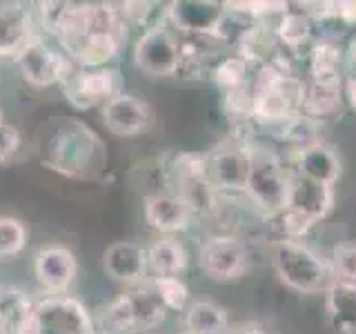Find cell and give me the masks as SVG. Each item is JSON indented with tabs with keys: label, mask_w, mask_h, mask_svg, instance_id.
Here are the masks:
<instances>
[{
	"label": "cell",
	"mask_w": 356,
	"mask_h": 334,
	"mask_svg": "<svg viewBox=\"0 0 356 334\" xmlns=\"http://www.w3.org/2000/svg\"><path fill=\"white\" fill-rule=\"evenodd\" d=\"M40 161L60 176L89 181L105 172L107 148L83 120L63 118L51 125V132L42 138Z\"/></svg>",
	"instance_id": "6da1fadb"
},
{
	"label": "cell",
	"mask_w": 356,
	"mask_h": 334,
	"mask_svg": "<svg viewBox=\"0 0 356 334\" xmlns=\"http://www.w3.org/2000/svg\"><path fill=\"white\" fill-rule=\"evenodd\" d=\"M129 25L120 14L118 3H89L87 27L83 36L63 49L76 67L98 70L118 58L127 42Z\"/></svg>",
	"instance_id": "7a4b0ae2"
},
{
	"label": "cell",
	"mask_w": 356,
	"mask_h": 334,
	"mask_svg": "<svg viewBox=\"0 0 356 334\" xmlns=\"http://www.w3.org/2000/svg\"><path fill=\"white\" fill-rule=\"evenodd\" d=\"M167 308L149 281L129 287L94 317L96 334H143L159 328Z\"/></svg>",
	"instance_id": "3957f363"
},
{
	"label": "cell",
	"mask_w": 356,
	"mask_h": 334,
	"mask_svg": "<svg viewBox=\"0 0 356 334\" xmlns=\"http://www.w3.org/2000/svg\"><path fill=\"white\" fill-rule=\"evenodd\" d=\"M272 265L281 283L300 294H318L334 283L330 261L296 239H281L272 248Z\"/></svg>",
	"instance_id": "277c9868"
},
{
	"label": "cell",
	"mask_w": 356,
	"mask_h": 334,
	"mask_svg": "<svg viewBox=\"0 0 356 334\" xmlns=\"http://www.w3.org/2000/svg\"><path fill=\"white\" fill-rule=\"evenodd\" d=\"M250 174L245 194L267 216H281L287 203L289 170L278 159L276 152L263 145H248Z\"/></svg>",
	"instance_id": "5b68a950"
},
{
	"label": "cell",
	"mask_w": 356,
	"mask_h": 334,
	"mask_svg": "<svg viewBox=\"0 0 356 334\" xmlns=\"http://www.w3.org/2000/svg\"><path fill=\"white\" fill-rule=\"evenodd\" d=\"M334 207V187L309 181L289 172L287 203L283 209V232L285 239H298L325 218Z\"/></svg>",
	"instance_id": "8992f818"
},
{
	"label": "cell",
	"mask_w": 356,
	"mask_h": 334,
	"mask_svg": "<svg viewBox=\"0 0 356 334\" xmlns=\"http://www.w3.org/2000/svg\"><path fill=\"white\" fill-rule=\"evenodd\" d=\"M14 63L22 81L36 89H47L54 85L60 87L74 70V63L67 58V54L42 33H36L18 51Z\"/></svg>",
	"instance_id": "52a82bcc"
},
{
	"label": "cell",
	"mask_w": 356,
	"mask_h": 334,
	"mask_svg": "<svg viewBox=\"0 0 356 334\" xmlns=\"http://www.w3.org/2000/svg\"><path fill=\"white\" fill-rule=\"evenodd\" d=\"M131 61L140 74L149 78L178 76V65H181L178 33L165 20L149 25L134 42Z\"/></svg>",
	"instance_id": "ba28073f"
},
{
	"label": "cell",
	"mask_w": 356,
	"mask_h": 334,
	"mask_svg": "<svg viewBox=\"0 0 356 334\" xmlns=\"http://www.w3.org/2000/svg\"><path fill=\"white\" fill-rule=\"evenodd\" d=\"M63 94L74 109L87 111V109H103L111 98L125 92L122 87V74L118 67H98V70H85L76 67L65 78Z\"/></svg>",
	"instance_id": "9c48e42d"
},
{
	"label": "cell",
	"mask_w": 356,
	"mask_h": 334,
	"mask_svg": "<svg viewBox=\"0 0 356 334\" xmlns=\"http://www.w3.org/2000/svg\"><path fill=\"white\" fill-rule=\"evenodd\" d=\"M36 334H96L94 315L72 294H42L36 299Z\"/></svg>",
	"instance_id": "30bf717a"
},
{
	"label": "cell",
	"mask_w": 356,
	"mask_h": 334,
	"mask_svg": "<svg viewBox=\"0 0 356 334\" xmlns=\"http://www.w3.org/2000/svg\"><path fill=\"white\" fill-rule=\"evenodd\" d=\"M227 11L220 3L207 0H176L163 11V20L183 36H218L222 38ZM225 40V38H222Z\"/></svg>",
	"instance_id": "8fae6325"
},
{
	"label": "cell",
	"mask_w": 356,
	"mask_h": 334,
	"mask_svg": "<svg viewBox=\"0 0 356 334\" xmlns=\"http://www.w3.org/2000/svg\"><path fill=\"white\" fill-rule=\"evenodd\" d=\"M198 265L216 283L238 281L250 265L248 248L234 237H209L200 243Z\"/></svg>",
	"instance_id": "7c38bea8"
},
{
	"label": "cell",
	"mask_w": 356,
	"mask_h": 334,
	"mask_svg": "<svg viewBox=\"0 0 356 334\" xmlns=\"http://www.w3.org/2000/svg\"><path fill=\"white\" fill-rule=\"evenodd\" d=\"M103 125L118 138H136L154 127V109L145 98L120 92L100 109Z\"/></svg>",
	"instance_id": "4fadbf2b"
},
{
	"label": "cell",
	"mask_w": 356,
	"mask_h": 334,
	"mask_svg": "<svg viewBox=\"0 0 356 334\" xmlns=\"http://www.w3.org/2000/svg\"><path fill=\"white\" fill-rule=\"evenodd\" d=\"M33 276L44 294H67L78 276L76 254L63 243H49L33 254Z\"/></svg>",
	"instance_id": "5bb4252c"
},
{
	"label": "cell",
	"mask_w": 356,
	"mask_h": 334,
	"mask_svg": "<svg viewBox=\"0 0 356 334\" xmlns=\"http://www.w3.org/2000/svg\"><path fill=\"white\" fill-rule=\"evenodd\" d=\"M250 174L248 145L225 143L205 156V176L216 192H245Z\"/></svg>",
	"instance_id": "9a60e30c"
},
{
	"label": "cell",
	"mask_w": 356,
	"mask_h": 334,
	"mask_svg": "<svg viewBox=\"0 0 356 334\" xmlns=\"http://www.w3.org/2000/svg\"><path fill=\"white\" fill-rule=\"evenodd\" d=\"M103 270L111 281L122 285H140L149 281L147 248L134 241H116L103 252Z\"/></svg>",
	"instance_id": "2e32d148"
},
{
	"label": "cell",
	"mask_w": 356,
	"mask_h": 334,
	"mask_svg": "<svg viewBox=\"0 0 356 334\" xmlns=\"http://www.w3.org/2000/svg\"><path fill=\"white\" fill-rule=\"evenodd\" d=\"M143 216L145 223L161 237H174L178 232H185L194 218L192 209L176 192L149 194L143 203Z\"/></svg>",
	"instance_id": "e0dca14e"
},
{
	"label": "cell",
	"mask_w": 356,
	"mask_h": 334,
	"mask_svg": "<svg viewBox=\"0 0 356 334\" xmlns=\"http://www.w3.org/2000/svg\"><path fill=\"white\" fill-rule=\"evenodd\" d=\"M36 33V14L29 5L0 3V58L14 61Z\"/></svg>",
	"instance_id": "ac0fdd59"
},
{
	"label": "cell",
	"mask_w": 356,
	"mask_h": 334,
	"mask_svg": "<svg viewBox=\"0 0 356 334\" xmlns=\"http://www.w3.org/2000/svg\"><path fill=\"white\" fill-rule=\"evenodd\" d=\"M222 42L225 40L218 36H183V33H178V49H181L178 74L187 78L211 76L220 63Z\"/></svg>",
	"instance_id": "d6986e66"
},
{
	"label": "cell",
	"mask_w": 356,
	"mask_h": 334,
	"mask_svg": "<svg viewBox=\"0 0 356 334\" xmlns=\"http://www.w3.org/2000/svg\"><path fill=\"white\" fill-rule=\"evenodd\" d=\"M292 161H294V167L289 172L309 178V181L323 183V185H332V187L339 181V176L343 172L337 150L321 141L314 145H307L303 150H296L292 154Z\"/></svg>",
	"instance_id": "ffe728a7"
},
{
	"label": "cell",
	"mask_w": 356,
	"mask_h": 334,
	"mask_svg": "<svg viewBox=\"0 0 356 334\" xmlns=\"http://www.w3.org/2000/svg\"><path fill=\"white\" fill-rule=\"evenodd\" d=\"M323 294L330 326L339 334H356V283L334 281Z\"/></svg>",
	"instance_id": "44dd1931"
},
{
	"label": "cell",
	"mask_w": 356,
	"mask_h": 334,
	"mask_svg": "<svg viewBox=\"0 0 356 334\" xmlns=\"http://www.w3.org/2000/svg\"><path fill=\"white\" fill-rule=\"evenodd\" d=\"M189 265V254L185 245L174 237H161L147 248V270L149 278L181 276Z\"/></svg>",
	"instance_id": "7402d4cb"
},
{
	"label": "cell",
	"mask_w": 356,
	"mask_h": 334,
	"mask_svg": "<svg viewBox=\"0 0 356 334\" xmlns=\"http://www.w3.org/2000/svg\"><path fill=\"white\" fill-rule=\"evenodd\" d=\"M343 100V81H312L305 85L303 103H300V114L321 120L341 109Z\"/></svg>",
	"instance_id": "603a6c76"
},
{
	"label": "cell",
	"mask_w": 356,
	"mask_h": 334,
	"mask_svg": "<svg viewBox=\"0 0 356 334\" xmlns=\"http://www.w3.org/2000/svg\"><path fill=\"white\" fill-rule=\"evenodd\" d=\"M185 334H229L227 310L214 301H194L185 310Z\"/></svg>",
	"instance_id": "cb8c5ba5"
},
{
	"label": "cell",
	"mask_w": 356,
	"mask_h": 334,
	"mask_svg": "<svg viewBox=\"0 0 356 334\" xmlns=\"http://www.w3.org/2000/svg\"><path fill=\"white\" fill-rule=\"evenodd\" d=\"M343 54L334 42L321 40L309 54V76L312 81H341Z\"/></svg>",
	"instance_id": "d4e9b609"
},
{
	"label": "cell",
	"mask_w": 356,
	"mask_h": 334,
	"mask_svg": "<svg viewBox=\"0 0 356 334\" xmlns=\"http://www.w3.org/2000/svg\"><path fill=\"white\" fill-rule=\"evenodd\" d=\"M312 33V18L309 14L303 11H292L287 9L281 16V22L276 25V38L285 42L287 47H298L303 45Z\"/></svg>",
	"instance_id": "484cf974"
},
{
	"label": "cell",
	"mask_w": 356,
	"mask_h": 334,
	"mask_svg": "<svg viewBox=\"0 0 356 334\" xmlns=\"http://www.w3.org/2000/svg\"><path fill=\"white\" fill-rule=\"evenodd\" d=\"M27 225L16 216H0V261L14 259L27 248Z\"/></svg>",
	"instance_id": "4316f807"
},
{
	"label": "cell",
	"mask_w": 356,
	"mask_h": 334,
	"mask_svg": "<svg viewBox=\"0 0 356 334\" xmlns=\"http://www.w3.org/2000/svg\"><path fill=\"white\" fill-rule=\"evenodd\" d=\"M248 72H250V63H245L241 56H227V58H220L216 65L214 74H211V81H214L220 89L234 92V89L248 87Z\"/></svg>",
	"instance_id": "83f0119b"
},
{
	"label": "cell",
	"mask_w": 356,
	"mask_h": 334,
	"mask_svg": "<svg viewBox=\"0 0 356 334\" xmlns=\"http://www.w3.org/2000/svg\"><path fill=\"white\" fill-rule=\"evenodd\" d=\"M156 294L161 296L167 312H185L189 305V289L183 283L181 276H163V278H149Z\"/></svg>",
	"instance_id": "f1b7e54d"
},
{
	"label": "cell",
	"mask_w": 356,
	"mask_h": 334,
	"mask_svg": "<svg viewBox=\"0 0 356 334\" xmlns=\"http://www.w3.org/2000/svg\"><path fill=\"white\" fill-rule=\"evenodd\" d=\"M330 267L334 281L356 283V243H339L332 248Z\"/></svg>",
	"instance_id": "f546056e"
},
{
	"label": "cell",
	"mask_w": 356,
	"mask_h": 334,
	"mask_svg": "<svg viewBox=\"0 0 356 334\" xmlns=\"http://www.w3.org/2000/svg\"><path fill=\"white\" fill-rule=\"evenodd\" d=\"M20 150H22V134L18 132V127L3 122L0 125V165L14 161Z\"/></svg>",
	"instance_id": "4dcf8cb0"
},
{
	"label": "cell",
	"mask_w": 356,
	"mask_h": 334,
	"mask_svg": "<svg viewBox=\"0 0 356 334\" xmlns=\"http://www.w3.org/2000/svg\"><path fill=\"white\" fill-rule=\"evenodd\" d=\"M120 7V14L125 18V22L131 27V25H147L149 16L154 14V5L152 3H118Z\"/></svg>",
	"instance_id": "1f68e13d"
},
{
	"label": "cell",
	"mask_w": 356,
	"mask_h": 334,
	"mask_svg": "<svg viewBox=\"0 0 356 334\" xmlns=\"http://www.w3.org/2000/svg\"><path fill=\"white\" fill-rule=\"evenodd\" d=\"M334 18H341L348 25L356 22V0H345V3H334Z\"/></svg>",
	"instance_id": "d6a6232c"
},
{
	"label": "cell",
	"mask_w": 356,
	"mask_h": 334,
	"mask_svg": "<svg viewBox=\"0 0 356 334\" xmlns=\"http://www.w3.org/2000/svg\"><path fill=\"white\" fill-rule=\"evenodd\" d=\"M343 96L348 98V103L352 105V109H356V74L345 78V83H343Z\"/></svg>",
	"instance_id": "836d02e7"
},
{
	"label": "cell",
	"mask_w": 356,
	"mask_h": 334,
	"mask_svg": "<svg viewBox=\"0 0 356 334\" xmlns=\"http://www.w3.org/2000/svg\"><path fill=\"white\" fill-rule=\"evenodd\" d=\"M234 334H267V332L261 330V328H256V326H248V328H243V330L234 332Z\"/></svg>",
	"instance_id": "e575fe53"
},
{
	"label": "cell",
	"mask_w": 356,
	"mask_h": 334,
	"mask_svg": "<svg viewBox=\"0 0 356 334\" xmlns=\"http://www.w3.org/2000/svg\"><path fill=\"white\" fill-rule=\"evenodd\" d=\"M350 61L352 63H356V38L352 40V45H350Z\"/></svg>",
	"instance_id": "d590c367"
},
{
	"label": "cell",
	"mask_w": 356,
	"mask_h": 334,
	"mask_svg": "<svg viewBox=\"0 0 356 334\" xmlns=\"http://www.w3.org/2000/svg\"><path fill=\"white\" fill-rule=\"evenodd\" d=\"M5 122V111H3V107H0V125Z\"/></svg>",
	"instance_id": "8d00e7d4"
},
{
	"label": "cell",
	"mask_w": 356,
	"mask_h": 334,
	"mask_svg": "<svg viewBox=\"0 0 356 334\" xmlns=\"http://www.w3.org/2000/svg\"><path fill=\"white\" fill-rule=\"evenodd\" d=\"M0 334H9V332H7V330H5L3 326H0Z\"/></svg>",
	"instance_id": "74e56055"
}]
</instances>
